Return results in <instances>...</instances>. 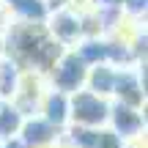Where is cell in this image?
I'll use <instances>...</instances> for the list:
<instances>
[]
</instances>
